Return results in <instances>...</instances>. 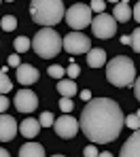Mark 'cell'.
I'll list each match as a JSON object with an SVG mask.
<instances>
[{"instance_id": "cell-1", "label": "cell", "mask_w": 140, "mask_h": 157, "mask_svg": "<svg viewBox=\"0 0 140 157\" xmlns=\"http://www.w3.org/2000/svg\"><path fill=\"white\" fill-rule=\"evenodd\" d=\"M81 132L91 144H108L119 138L125 125L121 106L111 98H93L81 113Z\"/></svg>"}, {"instance_id": "cell-2", "label": "cell", "mask_w": 140, "mask_h": 157, "mask_svg": "<svg viewBox=\"0 0 140 157\" xmlns=\"http://www.w3.org/2000/svg\"><path fill=\"white\" fill-rule=\"evenodd\" d=\"M30 15H32L34 24L43 28H53L62 19H66V9H64L62 0H32Z\"/></svg>"}, {"instance_id": "cell-3", "label": "cell", "mask_w": 140, "mask_h": 157, "mask_svg": "<svg viewBox=\"0 0 140 157\" xmlns=\"http://www.w3.org/2000/svg\"><path fill=\"white\" fill-rule=\"evenodd\" d=\"M106 78L115 87H132L136 83V66L130 57L117 55L106 64Z\"/></svg>"}, {"instance_id": "cell-4", "label": "cell", "mask_w": 140, "mask_h": 157, "mask_svg": "<svg viewBox=\"0 0 140 157\" xmlns=\"http://www.w3.org/2000/svg\"><path fill=\"white\" fill-rule=\"evenodd\" d=\"M32 49H34V53L38 57L51 59V57L59 55V51L64 49V38H59V34H57L53 28H43V30H38L34 34Z\"/></svg>"}, {"instance_id": "cell-5", "label": "cell", "mask_w": 140, "mask_h": 157, "mask_svg": "<svg viewBox=\"0 0 140 157\" xmlns=\"http://www.w3.org/2000/svg\"><path fill=\"white\" fill-rule=\"evenodd\" d=\"M66 24L72 28V32H81L83 28L91 26L93 24V17H91V6L89 4H72L68 11H66Z\"/></svg>"}, {"instance_id": "cell-6", "label": "cell", "mask_w": 140, "mask_h": 157, "mask_svg": "<svg viewBox=\"0 0 140 157\" xmlns=\"http://www.w3.org/2000/svg\"><path fill=\"white\" fill-rule=\"evenodd\" d=\"M91 30H93V36L96 38L108 40L111 36H115V32H117V19L112 15H108V13L96 15L93 17V24H91Z\"/></svg>"}, {"instance_id": "cell-7", "label": "cell", "mask_w": 140, "mask_h": 157, "mask_svg": "<svg viewBox=\"0 0 140 157\" xmlns=\"http://www.w3.org/2000/svg\"><path fill=\"white\" fill-rule=\"evenodd\" d=\"M62 38H64V51H68L70 55H81V53L91 51V40L83 32H70Z\"/></svg>"}, {"instance_id": "cell-8", "label": "cell", "mask_w": 140, "mask_h": 157, "mask_svg": "<svg viewBox=\"0 0 140 157\" xmlns=\"http://www.w3.org/2000/svg\"><path fill=\"white\" fill-rule=\"evenodd\" d=\"M53 130L59 138H74L77 136V132L81 130V121H77L74 117H70V115H62L59 119H55V125H53Z\"/></svg>"}, {"instance_id": "cell-9", "label": "cell", "mask_w": 140, "mask_h": 157, "mask_svg": "<svg viewBox=\"0 0 140 157\" xmlns=\"http://www.w3.org/2000/svg\"><path fill=\"white\" fill-rule=\"evenodd\" d=\"M13 104H15V108H17L19 113H32V110H36V106H38V98H36V94H34L32 89H19Z\"/></svg>"}, {"instance_id": "cell-10", "label": "cell", "mask_w": 140, "mask_h": 157, "mask_svg": "<svg viewBox=\"0 0 140 157\" xmlns=\"http://www.w3.org/2000/svg\"><path fill=\"white\" fill-rule=\"evenodd\" d=\"M17 132H19V125L11 115L0 117V142H11L17 136Z\"/></svg>"}, {"instance_id": "cell-11", "label": "cell", "mask_w": 140, "mask_h": 157, "mask_svg": "<svg viewBox=\"0 0 140 157\" xmlns=\"http://www.w3.org/2000/svg\"><path fill=\"white\" fill-rule=\"evenodd\" d=\"M119 157H140V130L127 138V142L121 147Z\"/></svg>"}, {"instance_id": "cell-12", "label": "cell", "mask_w": 140, "mask_h": 157, "mask_svg": "<svg viewBox=\"0 0 140 157\" xmlns=\"http://www.w3.org/2000/svg\"><path fill=\"white\" fill-rule=\"evenodd\" d=\"M38 70L32 66V64H21L19 68H17V81L26 87V85H32V83H36L38 81Z\"/></svg>"}, {"instance_id": "cell-13", "label": "cell", "mask_w": 140, "mask_h": 157, "mask_svg": "<svg viewBox=\"0 0 140 157\" xmlns=\"http://www.w3.org/2000/svg\"><path fill=\"white\" fill-rule=\"evenodd\" d=\"M112 17L117 19V24H127V21L134 17V9H132L127 2H119V4H115Z\"/></svg>"}, {"instance_id": "cell-14", "label": "cell", "mask_w": 140, "mask_h": 157, "mask_svg": "<svg viewBox=\"0 0 140 157\" xmlns=\"http://www.w3.org/2000/svg\"><path fill=\"white\" fill-rule=\"evenodd\" d=\"M19 132L24 134V138H34V136L40 132V121L28 117L26 121H21V123H19Z\"/></svg>"}, {"instance_id": "cell-15", "label": "cell", "mask_w": 140, "mask_h": 157, "mask_svg": "<svg viewBox=\"0 0 140 157\" xmlns=\"http://www.w3.org/2000/svg\"><path fill=\"white\" fill-rule=\"evenodd\" d=\"M87 64H89V68H102L106 64V51L100 49V47L91 49L87 53Z\"/></svg>"}, {"instance_id": "cell-16", "label": "cell", "mask_w": 140, "mask_h": 157, "mask_svg": "<svg viewBox=\"0 0 140 157\" xmlns=\"http://www.w3.org/2000/svg\"><path fill=\"white\" fill-rule=\"evenodd\" d=\"M19 157H45V149H43V144L30 140L19 149Z\"/></svg>"}, {"instance_id": "cell-17", "label": "cell", "mask_w": 140, "mask_h": 157, "mask_svg": "<svg viewBox=\"0 0 140 157\" xmlns=\"http://www.w3.org/2000/svg\"><path fill=\"white\" fill-rule=\"evenodd\" d=\"M57 91L62 98H72V96H77V83L72 78H62L57 83Z\"/></svg>"}, {"instance_id": "cell-18", "label": "cell", "mask_w": 140, "mask_h": 157, "mask_svg": "<svg viewBox=\"0 0 140 157\" xmlns=\"http://www.w3.org/2000/svg\"><path fill=\"white\" fill-rule=\"evenodd\" d=\"M6 72H9V70H6V66H4V68L0 70V94H2V96H6V94L13 89V83L9 81V75H6Z\"/></svg>"}, {"instance_id": "cell-19", "label": "cell", "mask_w": 140, "mask_h": 157, "mask_svg": "<svg viewBox=\"0 0 140 157\" xmlns=\"http://www.w3.org/2000/svg\"><path fill=\"white\" fill-rule=\"evenodd\" d=\"M13 47H15L17 53H26L30 47H32V43H30V38H26V36H17L15 43H13Z\"/></svg>"}, {"instance_id": "cell-20", "label": "cell", "mask_w": 140, "mask_h": 157, "mask_svg": "<svg viewBox=\"0 0 140 157\" xmlns=\"http://www.w3.org/2000/svg\"><path fill=\"white\" fill-rule=\"evenodd\" d=\"M38 121H40V125H43V128H53V125H55V117H53V113H49V110H47V113H43Z\"/></svg>"}, {"instance_id": "cell-21", "label": "cell", "mask_w": 140, "mask_h": 157, "mask_svg": "<svg viewBox=\"0 0 140 157\" xmlns=\"http://www.w3.org/2000/svg\"><path fill=\"white\" fill-rule=\"evenodd\" d=\"M17 28V19L13 17V15H4L2 17V30L4 32H11V30H15Z\"/></svg>"}, {"instance_id": "cell-22", "label": "cell", "mask_w": 140, "mask_h": 157, "mask_svg": "<svg viewBox=\"0 0 140 157\" xmlns=\"http://www.w3.org/2000/svg\"><path fill=\"white\" fill-rule=\"evenodd\" d=\"M125 125H127L130 130L138 132L140 130V117L138 115H127V117H125Z\"/></svg>"}, {"instance_id": "cell-23", "label": "cell", "mask_w": 140, "mask_h": 157, "mask_svg": "<svg viewBox=\"0 0 140 157\" xmlns=\"http://www.w3.org/2000/svg\"><path fill=\"white\" fill-rule=\"evenodd\" d=\"M47 72H49L53 78H59V81H62V78H64V75H66V68H62V66L53 64V66H49V70H47Z\"/></svg>"}, {"instance_id": "cell-24", "label": "cell", "mask_w": 140, "mask_h": 157, "mask_svg": "<svg viewBox=\"0 0 140 157\" xmlns=\"http://www.w3.org/2000/svg\"><path fill=\"white\" fill-rule=\"evenodd\" d=\"M66 75H68V77L72 78V81H74V78H77L79 75H81V68H79V64H77L74 59H72V62H70V66L66 68Z\"/></svg>"}, {"instance_id": "cell-25", "label": "cell", "mask_w": 140, "mask_h": 157, "mask_svg": "<svg viewBox=\"0 0 140 157\" xmlns=\"http://www.w3.org/2000/svg\"><path fill=\"white\" fill-rule=\"evenodd\" d=\"M59 108H62V113H64V115H70V110L74 108V104H72V100H70V98H59Z\"/></svg>"}, {"instance_id": "cell-26", "label": "cell", "mask_w": 140, "mask_h": 157, "mask_svg": "<svg viewBox=\"0 0 140 157\" xmlns=\"http://www.w3.org/2000/svg\"><path fill=\"white\" fill-rule=\"evenodd\" d=\"M130 36H132V49L136 53H140V28H136Z\"/></svg>"}, {"instance_id": "cell-27", "label": "cell", "mask_w": 140, "mask_h": 157, "mask_svg": "<svg viewBox=\"0 0 140 157\" xmlns=\"http://www.w3.org/2000/svg\"><path fill=\"white\" fill-rule=\"evenodd\" d=\"M89 6H91V11H96L98 15H102V13H104V6H106V2H104V0H93Z\"/></svg>"}, {"instance_id": "cell-28", "label": "cell", "mask_w": 140, "mask_h": 157, "mask_svg": "<svg viewBox=\"0 0 140 157\" xmlns=\"http://www.w3.org/2000/svg\"><path fill=\"white\" fill-rule=\"evenodd\" d=\"M83 155L85 157H100V151H98L96 144H89V147H85V149H83Z\"/></svg>"}, {"instance_id": "cell-29", "label": "cell", "mask_w": 140, "mask_h": 157, "mask_svg": "<svg viewBox=\"0 0 140 157\" xmlns=\"http://www.w3.org/2000/svg\"><path fill=\"white\" fill-rule=\"evenodd\" d=\"M9 66H13V68H19V66H21V59H19V55H9Z\"/></svg>"}, {"instance_id": "cell-30", "label": "cell", "mask_w": 140, "mask_h": 157, "mask_svg": "<svg viewBox=\"0 0 140 157\" xmlns=\"http://www.w3.org/2000/svg\"><path fill=\"white\" fill-rule=\"evenodd\" d=\"M6 108H9V100H6V96H2L0 98V113L6 115Z\"/></svg>"}, {"instance_id": "cell-31", "label": "cell", "mask_w": 140, "mask_h": 157, "mask_svg": "<svg viewBox=\"0 0 140 157\" xmlns=\"http://www.w3.org/2000/svg\"><path fill=\"white\" fill-rule=\"evenodd\" d=\"M134 96H136V100L140 102V77L136 78V83H134Z\"/></svg>"}, {"instance_id": "cell-32", "label": "cell", "mask_w": 140, "mask_h": 157, "mask_svg": "<svg viewBox=\"0 0 140 157\" xmlns=\"http://www.w3.org/2000/svg\"><path fill=\"white\" fill-rule=\"evenodd\" d=\"M81 100H83V102H91V91H89V89H83V91H81Z\"/></svg>"}, {"instance_id": "cell-33", "label": "cell", "mask_w": 140, "mask_h": 157, "mask_svg": "<svg viewBox=\"0 0 140 157\" xmlns=\"http://www.w3.org/2000/svg\"><path fill=\"white\" fill-rule=\"evenodd\" d=\"M134 19H136V21L140 24V2L136 4V6H134Z\"/></svg>"}, {"instance_id": "cell-34", "label": "cell", "mask_w": 140, "mask_h": 157, "mask_svg": "<svg viewBox=\"0 0 140 157\" xmlns=\"http://www.w3.org/2000/svg\"><path fill=\"white\" fill-rule=\"evenodd\" d=\"M119 40H121V45H132V36H127V34H125V36H121Z\"/></svg>"}, {"instance_id": "cell-35", "label": "cell", "mask_w": 140, "mask_h": 157, "mask_svg": "<svg viewBox=\"0 0 140 157\" xmlns=\"http://www.w3.org/2000/svg\"><path fill=\"white\" fill-rule=\"evenodd\" d=\"M0 157H11V155H9V151H6V149H2V151H0Z\"/></svg>"}, {"instance_id": "cell-36", "label": "cell", "mask_w": 140, "mask_h": 157, "mask_svg": "<svg viewBox=\"0 0 140 157\" xmlns=\"http://www.w3.org/2000/svg\"><path fill=\"white\" fill-rule=\"evenodd\" d=\"M100 157H112V153H108V151H104V153H100Z\"/></svg>"}, {"instance_id": "cell-37", "label": "cell", "mask_w": 140, "mask_h": 157, "mask_svg": "<svg viewBox=\"0 0 140 157\" xmlns=\"http://www.w3.org/2000/svg\"><path fill=\"white\" fill-rule=\"evenodd\" d=\"M53 157H66V155H59V153H57V155H53Z\"/></svg>"}, {"instance_id": "cell-38", "label": "cell", "mask_w": 140, "mask_h": 157, "mask_svg": "<svg viewBox=\"0 0 140 157\" xmlns=\"http://www.w3.org/2000/svg\"><path fill=\"white\" fill-rule=\"evenodd\" d=\"M136 115H138V117H140V110H138V113H136Z\"/></svg>"}]
</instances>
